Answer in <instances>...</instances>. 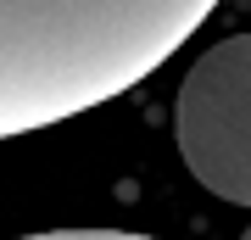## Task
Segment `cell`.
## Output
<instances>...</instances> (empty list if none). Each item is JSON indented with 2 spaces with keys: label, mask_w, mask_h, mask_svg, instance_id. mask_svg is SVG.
I'll return each instance as SVG.
<instances>
[{
  "label": "cell",
  "mask_w": 251,
  "mask_h": 240,
  "mask_svg": "<svg viewBox=\"0 0 251 240\" xmlns=\"http://www.w3.org/2000/svg\"><path fill=\"white\" fill-rule=\"evenodd\" d=\"M240 240H251V229H246V235H240Z\"/></svg>",
  "instance_id": "cell-4"
},
{
  "label": "cell",
  "mask_w": 251,
  "mask_h": 240,
  "mask_svg": "<svg viewBox=\"0 0 251 240\" xmlns=\"http://www.w3.org/2000/svg\"><path fill=\"white\" fill-rule=\"evenodd\" d=\"M17 240H156L140 229H39V235H17Z\"/></svg>",
  "instance_id": "cell-3"
},
{
  "label": "cell",
  "mask_w": 251,
  "mask_h": 240,
  "mask_svg": "<svg viewBox=\"0 0 251 240\" xmlns=\"http://www.w3.org/2000/svg\"><path fill=\"white\" fill-rule=\"evenodd\" d=\"M184 168L229 207H251V34L218 39L190 62L173 101Z\"/></svg>",
  "instance_id": "cell-2"
},
{
  "label": "cell",
  "mask_w": 251,
  "mask_h": 240,
  "mask_svg": "<svg viewBox=\"0 0 251 240\" xmlns=\"http://www.w3.org/2000/svg\"><path fill=\"white\" fill-rule=\"evenodd\" d=\"M218 0H0V140L95 112L168 62Z\"/></svg>",
  "instance_id": "cell-1"
}]
</instances>
